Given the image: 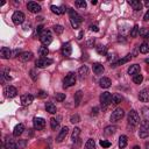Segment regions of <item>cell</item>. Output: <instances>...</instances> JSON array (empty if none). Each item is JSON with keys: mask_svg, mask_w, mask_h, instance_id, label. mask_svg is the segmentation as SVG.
I'll return each instance as SVG.
<instances>
[{"mask_svg": "<svg viewBox=\"0 0 149 149\" xmlns=\"http://www.w3.org/2000/svg\"><path fill=\"white\" fill-rule=\"evenodd\" d=\"M51 63H52V59H49L47 57H41L35 62L37 68H46V66H49Z\"/></svg>", "mask_w": 149, "mask_h": 149, "instance_id": "10", "label": "cell"}, {"mask_svg": "<svg viewBox=\"0 0 149 149\" xmlns=\"http://www.w3.org/2000/svg\"><path fill=\"white\" fill-rule=\"evenodd\" d=\"M63 30H64V28H63L62 26H59V25L54 26V32H55L56 34H62V33H63Z\"/></svg>", "mask_w": 149, "mask_h": 149, "instance_id": "40", "label": "cell"}, {"mask_svg": "<svg viewBox=\"0 0 149 149\" xmlns=\"http://www.w3.org/2000/svg\"><path fill=\"white\" fill-rule=\"evenodd\" d=\"M43 32H44L43 26H37V27H36V30H35V34H36V35H39V36H41Z\"/></svg>", "mask_w": 149, "mask_h": 149, "instance_id": "44", "label": "cell"}, {"mask_svg": "<svg viewBox=\"0 0 149 149\" xmlns=\"http://www.w3.org/2000/svg\"><path fill=\"white\" fill-rule=\"evenodd\" d=\"M98 111H99V108H98V107H95V108L92 110V113H93L95 115H97V114H98Z\"/></svg>", "mask_w": 149, "mask_h": 149, "instance_id": "52", "label": "cell"}, {"mask_svg": "<svg viewBox=\"0 0 149 149\" xmlns=\"http://www.w3.org/2000/svg\"><path fill=\"white\" fill-rule=\"evenodd\" d=\"M78 74H79V77L83 79V78H85L88 74H89V68L86 66V65H83V66H81L79 68V70H78Z\"/></svg>", "mask_w": 149, "mask_h": 149, "instance_id": "25", "label": "cell"}, {"mask_svg": "<svg viewBox=\"0 0 149 149\" xmlns=\"http://www.w3.org/2000/svg\"><path fill=\"white\" fill-rule=\"evenodd\" d=\"M125 115V111L122 108H115L113 112H112V115H111V121L112 122H115L118 120H120L122 117Z\"/></svg>", "mask_w": 149, "mask_h": 149, "instance_id": "7", "label": "cell"}, {"mask_svg": "<svg viewBox=\"0 0 149 149\" xmlns=\"http://www.w3.org/2000/svg\"><path fill=\"white\" fill-rule=\"evenodd\" d=\"M30 73H32V78L35 81V79H36V77H35V71H34V70H32V71H30Z\"/></svg>", "mask_w": 149, "mask_h": 149, "instance_id": "53", "label": "cell"}, {"mask_svg": "<svg viewBox=\"0 0 149 149\" xmlns=\"http://www.w3.org/2000/svg\"><path fill=\"white\" fill-rule=\"evenodd\" d=\"M128 123L132 125V126H137L140 123V115L136 111L132 110L128 113Z\"/></svg>", "mask_w": 149, "mask_h": 149, "instance_id": "3", "label": "cell"}, {"mask_svg": "<svg viewBox=\"0 0 149 149\" xmlns=\"http://www.w3.org/2000/svg\"><path fill=\"white\" fill-rule=\"evenodd\" d=\"M130 58H132V55L129 54V55H127V56H125L123 58H121V59H119V61H117L115 63H113V64H112L111 66H114V68H115V66H118V65H121V64H123V63H127V62H128V61H129Z\"/></svg>", "mask_w": 149, "mask_h": 149, "instance_id": "26", "label": "cell"}, {"mask_svg": "<svg viewBox=\"0 0 149 149\" xmlns=\"http://www.w3.org/2000/svg\"><path fill=\"white\" fill-rule=\"evenodd\" d=\"M100 146L103 147V148H108V147H111V142H108V141H106V140H100Z\"/></svg>", "mask_w": 149, "mask_h": 149, "instance_id": "42", "label": "cell"}, {"mask_svg": "<svg viewBox=\"0 0 149 149\" xmlns=\"http://www.w3.org/2000/svg\"><path fill=\"white\" fill-rule=\"evenodd\" d=\"M0 56H1V58H4V59H8L10 57H12V51L10 50V48L3 47L1 50H0Z\"/></svg>", "mask_w": 149, "mask_h": 149, "instance_id": "15", "label": "cell"}, {"mask_svg": "<svg viewBox=\"0 0 149 149\" xmlns=\"http://www.w3.org/2000/svg\"><path fill=\"white\" fill-rule=\"evenodd\" d=\"M27 8L30 13H39L41 11V6L37 4V3H34V1H30L27 4Z\"/></svg>", "mask_w": 149, "mask_h": 149, "instance_id": "11", "label": "cell"}, {"mask_svg": "<svg viewBox=\"0 0 149 149\" xmlns=\"http://www.w3.org/2000/svg\"><path fill=\"white\" fill-rule=\"evenodd\" d=\"M4 93H5V97H6V98H14V97H17V95H18V90H17L14 86L8 85V86H6V88L4 89Z\"/></svg>", "mask_w": 149, "mask_h": 149, "instance_id": "8", "label": "cell"}, {"mask_svg": "<svg viewBox=\"0 0 149 149\" xmlns=\"http://www.w3.org/2000/svg\"><path fill=\"white\" fill-rule=\"evenodd\" d=\"M4 147H5V149H17V148H18L17 143H15V142H14V140H13V139H11V137H7V139L5 140Z\"/></svg>", "mask_w": 149, "mask_h": 149, "instance_id": "14", "label": "cell"}, {"mask_svg": "<svg viewBox=\"0 0 149 149\" xmlns=\"http://www.w3.org/2000/svg\"><path fill=\"white\" fill-rule=\"evenodd\" d=\"M39 97H40V98H46V97H47V93H46L44 91H40V92H39Z\"/></svg>", "mask_w": 149, "mask_h": 149, "instance_id": "49", "label": "cell"}, {"mask_svg": "<svg viewBox=\"0 0 149 149\" xmlns=\"http://www.w3.org/2000/svg\"><path fill=\"white\" fill-rule=\"evenodd\" d=\"M33 100H34V97L32 95H23V96H21V104L23 106L30 105L33 103Z\"/></svg>", "mask_w": 149, "mask_h": 149, "instance_id": "13", "label": "cell"}, {"mask_svg": "<svg viewBox=\"0 0 149 149\" xmlns=\"http://www.w3.org/2000/svg\"><path fill=\"white\" fill-rule=\"evenodd\" d=\"M76 81H77V77H76V74H74L73 72L68 73L65 76V78L63 79V88L68 89L70 86H73L74 84H76Z\"/></svg>", "mask_w": 149, "mask_h": 149, "instance_id": "2", "label": "cell"}, {"mask_svg": "<svg viewBox=\"0 0 149 149\" xmlns=\"http://www.w3.org/2000/svg\"><path fill=\"white\" fill-rule=\"evenodd\" d=\"M46 110H47V112L50 113V114H55V113L57 112V108H56V106H55L52 103H47V104H46Z\"/></svg>", "mask_w": 149, "mask_h": 149, "instance_id": "27", "label": "cell"}, {"mask_svg": "<svg viewBox=\"0 0 149 149\" xmlns=\"http://www.w3.org/2000/svg\"><path fill=\"white\" fill-rule=\"evenodd\" d=\"M50 126H51L52 129H56V128L59 126V119L51 118V120H50Z\"/></svg>", "mask_w": 149, "mask_h": 149, "instance_id": "37", "label": "cell"}, {"mask_svg": "<svg viewBox=\"0 0 149 149\" xmlns=\"http://www.w3.org/2000/svg\"><path fill=\"white\" fill-rule=\"evenodd\" d=\"M96 50H97V52L99 54V55H105L106 52H107V48L105 47V46H97L96 47Z\"/></svg>", "mask_w": 149, "mask_h": 149, "instance_id": "34", "label": "cell"}, {"mask_svg": "<svg viewBox=\"0 0 149 149\" xmlns=\"http://www.w3.org/2000/svg\"><path fill=\"white\" fill-rule=\"evenodd\" d=\"M127 146V136L126 135H121L119 137V147L120 148H125Z\"/></svg>", "mask_w": 149, "mask_h": 149, "instance_id": "32", "label": "cell"}, {"mask_svg": "<svg viewBox=\"0 0 149 149\" xmlns=\"http://www.w3.org/2000/svg\"><path fill=\"white\" fill-rule=\"evenodd\" d=\"M139 30H140L139 26H137V25H135V26L133 27L132 32H130V36H132V37H136V36H137V34H139Z\"/></svg>", "mask_w": 149, "mask_h": 149, "instance_id": "39", "label": "cell"}, {"mask_svg": "<svg viewBox=\"0 0 149 149\" xmlns=\"http://www.w3.org/2000/svg\"><path fill=\"white\" fill-rule=\"evenodd\" d=\"M100 103H101V106L107 107L110 104H112V95L110 92L101 93V96H100Z\"/></svg>", "mask_w": 149, "mask_h": 149, "instance_id": "5", "label": "cell"}, {"mask_svg": "<svg viewBox=\"0 0 149 149\" xmlns=\"http://www.w3.org/2000/svg\"><path fill=\"white\" fill-rule=\"evenodd\" d=\"M18 55H19V50H18V49H17V50H14V51L12 52V57H17Z\"/></svg>", "mask_w": 149, "mask_h": 149, "instance_id": "51", "label": "cell"}, {"mask_svg": "<svg viewBox=\"0 0 149 149\" xmlns=\"http://www.w3.org/2000/svg\"><path fill=\"white\" fill-rule=\"evenodd\" d=\"M121 100H122V97L119 95V93H114V95H112V104H119V103H121Z\"/></svg>", "mask_w": 149, "mask_h": 149, "instance_id": "31", "label": "cell"}, {"mask_svg": "<svg viewBox=\"0 0 149 149\" xmlns=\"http://www.w3.org/2000/svg\"><path fill=\"white\" fill-rule=\"evenodd\" d=\"M68 133H69V128H68V127H63V128L61 129L59 134L57 135V137H56V141H57V142H62V141L65 139V136L68 135Z\"/></svg>", "mask_w": 149, "mask_h": 149, "instance_id": "16", "label": "cell"}, {"mask_svg": "<svg viewBox=\"0 0 149 149\" xmlns=\"http://www.w3.org/2000/svg\"><path fill=\"white\" fill-rule=\"evenodd\" d=\"M70 121H71L72 123H77V122H79V121H81V118H79L77 114H76V115H72V117H71V119H70Z\"/></svg>", "mask_w": 149, "mask_h": 149, "instance_id": "46", "label": "cell"}, {"mask_svg": "<svg viewBox=\"0 0 149 149\" xmlns=\"http://www.w3.org/2000/svg\"><path fill=\"white\" fill-rule=\"evenodd\" d=\"M79 134H81V129H79V128H74V129H73V132H72V136H71V139H72V141H73V142L78 140Z\"/></svg>", "mask_w": 149, "mask_h": 149, "instance_id": "35", "label": "cell"}, {"mask_svg": "<svg viewBox=\"0 0 149 149\" xmlns=\"http://www.w3.org/2000/svg\"><path fill=\"white\" fill-rule=\"evenodd\" d=\"M139 50H140V52H142V54H148V52H149V44H148V43H142V44L139 47Z\"/></svg>", "mask_w": 149, "mask_h": 149, "instance_id": "33", "label": "cell"}, {"mask_svg": "<svg viewBox=\"0 0 149 149\" xmlns=\"http://www.w3.org/2000/svg\"><path fill=\"white\" fill-rule=\"evenodd\" d=\"M143 20H144V21H149V8H148L147 13L144 14V17H143Z\"/></svg>", "mask_w": 149, "mask_h": 149, "instance_id": "50", "label": "cell"}, {"mask_svg": "<svg viewBox=\"0 0 149 149\" xmlns=\"http://www.w3.org/2000/svg\"><path fill=\"white\" fill-rule=\"evenodd\" d=\"M76 6L82 7V8H85L86 7V3L84 1V0H77V1H76Z\"/></svg>", "mask_w": 149, "mask_h": 149, "instance_id": "43", "label": "cell"}, {"mask_svg": "<svg viewBox=\"0 0 149 149\" xmlns=\"http://www.w3.org/2000/svg\"><path fill=\"white\" fill-rule=\"evenodd\" d=\"M48 54H49V50H48V48L46 46H42V47L39 48V55L41 57H46Z\"/></svg>", "mask_w": 149, "mask_h": 149, "instance_id": "29", "label": "cell"}, {"mask_svg": "<svg viewBox=\"0 0 149 149\" xmlns=\"http://www.w3.org/2000/svg\"><path fill=\"white\" fill-rule=\"evenodd\" d=\"M92 69H93V72H95L96 74H103L104 71H105L104 65L100 64V63H95V64L92 65Z\"/></svg>", "mask_w": 149, "mask_h": 149, "instance_id": "18", "label": "cell"}, {"mask_svg": "<svg viewBox=\"0 0 149 149\" xmlns=\"http://www.w3.org/2000/svg\"><path fill=\"white\" fill-rule=\"evenodd\" d=\"M139 99L143 103H147L149 101V92L147 90H142L140 93H139Z\"/></svg>", "mask_w": 149, "mask_h": 149, "instance_id": "23", "label": "cell"}, {"mask_svg": "<svg viewBox=\"0 0 149 149\" xmlns=\"http://www.w3.org/2000/svg\"><path fill=\"white\" fill-rule=\"evenodd\" d=\"M91 4H92V5H96V4H97V1H96V0H92Z\"/></svg>", "mask_w": 149, "mask_h": 149, "instance_id": "57", "label": "cell"}, {"mask_svg": "<svg viewBox=\"0 0 149 149\" xmlns=\"http://www.w3.org/2000/svg\"><path fill=\"white\" fill-rule=\"evenodd\" d=\"M32 58H33V52H30V51L21 52V54L19 55V59L22 61V62H28V61H30Z\"/></svg>", "mask_w": 149, "mask_h": 149, "instance_id": "17", "label": "cell"}, {"mask_svg": "<svg viewBox=\"0 0 149 149\" xmlns=\"http://www.w3.org/2000/svg\"><path fill=\"white\" fill-rule=\"evenodd\" d=\"M128 4L133 7V10L135 11H141L142 10V4L140 1H137V0H129Z\"/></svg>", "mask_w": 149, "mask_h": 149, "instance_id": "24", "label": "cell"}, {"mask_svg": "<svg viewBox=\"0 0 149 149\" xmlns=\"http://www.w3.org/2000/svg\"><path fill=\"white\" fill-rule=\"evenodd\" d=\"M144 39H146V40H147V41H148V42H149V33H148V34H147V36H146V37H144Z\"/></svg>", "mask_w": 149, "mask_h": 149, "instance_id": "55", "label": "cell"}, {"mask_svg": "<svg viewBox=\"0 0 149 149\" xmlns=\"http://www.w3.org/2000/svg\"><path fill=\"white\" fill-rule=\"evenodd\" d=\"M82 100V91H77L76 95H74V103H76V106H78L81 104Z\"/></svg>", "mask_w": 149, "mask_h": 149, "instance_id": "38", "label": "cell"}, {"mask_svg": "<svg viewBox=\"0 0 149 149\" xmlns=\"http://www.w3.org/2000/svg\"><path fill=\"white\" fill-rule=\"evenodd\" d=\"M148 33H149V29H148V28H140V30H139V34H140V36H142V37H146Z\"/></svg>", "mask_w": 149, "mask_h": 149, "instance_id": "41", "label": "cell"}, {"mask_svg": "<svg viewBox=\"0 0 149 149\" xmlns=\"http://www.w3.org/2000/svg\"><path fill=\"white\" fill-rule=\"evenodd\" d=\"M144 5H146V6L149 8V1H146V3H144Z\"/></svg>", "mask_w": 149, "mask_h": 149, "instance_id": "56", "label": "cell"}, {"mask_svg": "<svg viewBox=\"0 0 149 149\" xmlns=\"http://www.w3.org/2000/svg\"><path fill=\"white\" fill-rule=\"evenodd\" d=\"M50 10H51L52 13H55L57 15H61V14H63L65 12V7L64 6H55V5H51L50 6Z\"/></svg>", "mask_w": 149, "mask_h": 149, "instance_id": "20", "label": "cell"}, {"mask_svg": "<svg viewBox=\"0 0 149 149\" xmlns=\"http://www.w3.org/2000/svg\"><path fill=\"white\" fill-rule=\"evenodd\" d=\"M71 52H72L71 44H70L69 42L64 43V44L62 46V55H63V56H65V57H69V56L71 55Z\"/></svg>", "mask_w": 149, "mask_h": 149, "instance_id": "12", "label": "cell"}, {"mask_svg": "<svg viewBox=\"0 0 149 149\" xmlns=\"http://www.w3.org/2000/svg\"><path fill=\"white\" fill-rule=\"evenodd\" d=\"M12 21H13L15 25H21V23H23V21H25V14H23L22 12H20V11L14 12V14L12 15Z\"/></svg>", "mask_w": 149, "mask_h": 149, "instance_id": "6", "label": "cell"}, {"mask_svg": "<svg viewBox=\"0 0 149 149\" xmlns=\"http://www.w3.org/2000/svg\"><path fill=\"white\" fill-rule=\"evenodd\" d=\"M69 15H70V21H71V25L73 28H78L79 25L82 23L83 21V18L74 11V10H70L69 11Z\"/></svg>", "mask_w": 149, "mask_h": 149, "instance_id": "1", "label": "cell"}, {"mask_svg": "<svg viewBox=\"0 0 149 149\" xmlns=\"http://www.w3.org/2000/svg\"><path fill=\"white\" fill-rule=\"evenodd\" d=\"M40 41L42 42V44L43 46H49L50 43H51V41H52V35H51V33L49 32V30H44L43 33H42V35L40 36Z\"/></svg>", "mask_w": 149, "mask_h": 149, "instance_id": "4", "label": "cell"}, {"mask_svg": "<svg viewBox=\"0 0 149 149\" xmlns=\"http://www.w3.org/2000/svg\"><path fill=\"white\" fill-rule=\"evenodd\" d=\"M134 149H140V148H139L137 146H135V147H134Z\"/></svg>", "mask_w": 149, "mask_h": 149, "instance_id": "59", "label": "cell"}, {"mask_svg": "<svg viewBox=\"0 0 149 149\" xmlns=\"http://www.w3.org/2000/svg\"><path fill=\"white\" fill-rule=\"evenodd\" d=\"M90 28H91L92 32H99V28H98V26H96V25H91Z\"/></svg>", "mask_w": 149, "mask_h": 149, "instance_id": "48", "label": "cell"}, {"mask_svg": "<svg viewBox=\"0 0 149 149\" xmlns=\"http://www.w3.org/2000/svg\"><path fill=\"white\" fill-rule=\"evenodd\" d=\"M83 35H84V32H81V33L78 34V40H81V39H83Z\"/></svg>", "mask_w": 149, "mask_h": 149, "instance_id": "54", "label": "cell"}, {"mask_svg": "<svg viewBox=\"0 0 149 149\" xmlns=\"http://www.w3.org/2000/svg\"><path fill=\"white\" fill-rule=\"evenodd\" d=\"M146 63H147V64H149V58H146Z\"/></svg>", "mask_w": 149, "mask_h": 149, "instance_id": "58", "label": "cell"}, {"mask_svg": "<svg viewBox=\"0 0 149 149\" xmlns=\"http://www.w3.org/2000/svg\"><path fill=\"white\" fill-rule=\"evenodd\" d=\"M111 84H112V82H111V79L107 78V77H103V78H100V81H99V85H100V88H103V89H108V88L111 86Z\"/></svg>", "mask_w": 149, "mask_h": 149, "instance_id": "21", "label": "cell"}, {"mask_svg": "<svg viewBox=\"0 0 149 149\" xmlns=\"http://www.w3.org/2000/svg\"><path fill=\"white\" fill-rule=\"evenodd\" d=\"M33 125H34V128L37 129V130H41L46 127V120L43 118H37L35 117L33 119Z\"/></svg>", "mask_w": 149, "mask_h": 149, "instance_id": "9", "label": "cell"}, {"mask_svg": "<svg viewBox=\"0 0 149 149\" xmlns=\"http://www.w3.org/2000/svg\"><path fill=\"white\" fill-rule=\"evenodd\" d=\"M117 126H107L106 128H105V130H104V133H105V135H113L115 132H117Z\"/></svg>", "mask_w": 149, "mask_h": 149, "instance_id": "28", "label": "cell"}, {"mask_svg": "<svg viewBox=\"0 0 149 149\" xmlns=\"http://www.w3.org/2000/svg\"><path fill=\"white\" fill-rule=\"evenodd\" d=\"M85 149H96V142L93 139H89L85 143Z\"/></svg>", "mask_w": 149, "mask_h": 149, "instance_id": "30", "label": "cell"}, {"mask_svg": "<svg viewBox=\"0 0 149 149\" xmlns=\"http://www.w3.org/2000/svg\"><path fill=\"white\" fill-rule=\"evenodd\" d=\"M142 81H143V76L141 73H137V74H135V76H133V82L135 84H141Z\"/></svg>", "mask_w": 149, "mask_h": 149, "instance_id": "36", "label": "cell"}, {"mask_svg": "<svg viewBox=\"0 0 149 149\" xmlns=\"http://www.w3.org/2000/svg\"><path fill=\"white\" fill-rule=\"evenodd\" d=\"M140 73V65L139 64H133L129 66L128 69V74H132V76H135V74Z\"/></svg>", "mask_w": 149, "mask_h": 149, "instance_id": "22", "label": "cell"}, {"mask_svg": "<svg viewBox=\"0 0 149 149\" xmlns=\"http://www.w3.org/2000/svg\"><path fill=\"white\" fill-rule=\"evenodd\" d=\"M56 100H57V101H63V100H65V93H57V95H56Z\"/></svg>", "mask_w": 149, "mask_h": 149, "instance_id": "45", "label": "cell"}, {"mask_svg": "<svg viewBox=\"0 0 149 149\" xmlns=\"http://www.w3.org/2000/svg\"><path fill=\"white\" fill-rule=\"evenodd\" d=\"M25 132V125L23 123H19V125H17L15 127H14V130H13V135L14 136H20L22 133Z\"/></svg>", "mask_w": 149, "mask_h": 149, "instance_id": "19", "label": "cell"}, {"mask_svg": "<svg viewBox=\"0 0 149 149\" xmlns=\"http://www.w3.org/2000/svg\"><path fill=\"white\" fill-rule=\"evenodd\" d=\"M139 135H140V137H141V139H144V137H147V136L149 135V132H148V130H146V129H143V130H140Z\"/></svg>", "mask_w": 149, "mask_h": 149, "instance_id": "47", "label": "cell"}]
</instances>
